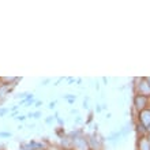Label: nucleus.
I'll return each mask as SVG.
<instances>
[{
  "instance_id": "3",
  "label": "nucleus",
  "mask_w": 150,
  "mask_h": 150,
  "mask_svg": "<svg viewBox=\"0 0 150 150\" xmlns=\"http://www.w3.org/2000/svg\"><path fill=\"white\" fill-rule=\"evenodd\" d=\"M55 105H56V101H52V103L49 104L48 107H49V109H53V108H55Z\"/></svg>"
},
{
  "instance_id": "2",
  "label": "nucleus",
  "mask_w": 150,
  "mask_h": 150,
  "mask_svg": "<svg viewBox=\"0 0 150 150\" xmlns=\"http://www.w3.org/2000/svg\"><path fill=\"white\" fill-rule=\"evenodd\" d=\"M139 147H141V150H150V141H147V139H143V141H141V145H139Z\"/></svg>"
},
{
  "instance_id": "6",
  "label": "nucleus",
  "mask_w": 150,
  "mask_h": 150,
  "mask_svg": "<svg viewBox=\"0 0 150 150\" xmlns=\"http://www.w3.org/2000/svg\"><path fill=\"white\" fill-rule=\"evenodd\" d=\"M6 112H7V109H1V111H0V116H3Z\"/></svg>"
},
{
  "instance_id": "5",
  "label": "nucleus",
  "mask_w": 150,
  "mask_h": 150,
  "mask_svg": "<svg viewBox=\"0 0 150 150\" xmlns=\"http://www.w3.org/2000/svg\"><path fill=\"white\" fill-rule=\"evenodd\" d=\"M40 116H41V112H36V113H33V117H36V119H38Z\"/></svg>"
},
{
  "instance_id": "7",
  "label": "nucleus",
  "mask_w": 150,
  "mask_h": 150,
  "mask_svg": "<svg viewBox=\"0 0 150 150\" xmlns=\"http://www.w3.org/2000/svg\"><path fill=\"white\" fill-rule=\"evenodd\" d=\"M41 105H42V103H41V101H38V103H36V107L38 108V107H41Z\"/></svg>"
},
{
  "instance_id": "1",
  "label": "nucleus",
  "mask_w": 150,
  "mask_h": 150,
  "mask_svg": "<svg viewBox=\"0 0 150 150\" xmlns=\"http://www.w3.org/2000/svg\"><path fill=\"white\" fill-rule=\"evenodd\" d=\"M72 145L76 150H87V145L85 138L82 137H76V138H72Z\"/></svg>"
},
{
  "instance_id": "4",
  "label": "nucleus",
  "mask_w": 150,
  "mask_h": 150,
  "mask_svg": "<svg viewBox=\"0 0 150 150\" xmlns=\"http://www.w3.org/2000/svg\"><path fill=\"white\" fill-rule=\"evenodd\" d=\"M0 137H11L10 132H0Z\"/></svg>"
},
{
  "instance_id": "8",
  "label": "nucleus",
  "mask_w": 150,
  "mask_h": 150,
  "mask_svg": "<svg viewBox=\"0 0 150 150\" xmlns=\"http://www.w3.org/2000/svg\"><path fill=\"white\" fill-rule=\"evenodd\" d=\"M52 120H53V117H48V119H47V120H45V122H47V123H51V122H52Z\"/></svg>"
}]
</instances>
